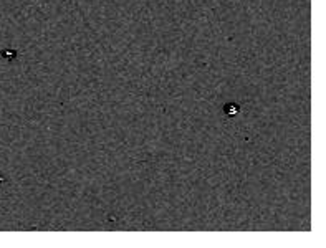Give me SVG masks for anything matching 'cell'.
<instances>
[{"mask_svg":"<svg viewBox=\"0 0 326 248\" xmlns=\"http://www.w3.org/2000/svg\"><path fill=\"white\" fill-rule=\"evenodd\" d=\"M227 114L229 116H234V114H237V111H239V106H234V104H230V106H227Z\"/></svg>","mask_w":326,"mask_h":248,"instance_id":"6da1fadb","label":"cell"}]
</instances>
